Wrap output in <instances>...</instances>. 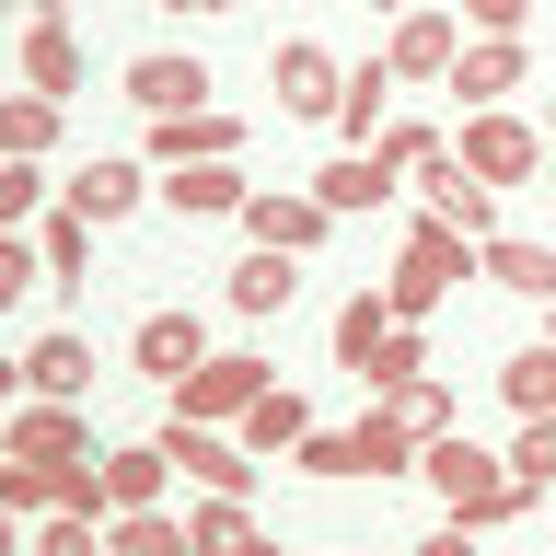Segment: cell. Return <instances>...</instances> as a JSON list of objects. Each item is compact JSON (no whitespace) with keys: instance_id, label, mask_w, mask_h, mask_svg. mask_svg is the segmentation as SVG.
Here are the masks:
<instances>
[{"instance_id":"ac0fdd59","label":"cell","mask_w":556,"mask_h":556,"mask_svg":"<svg viewBox=\"0 0 556 556\" xmlns=\"http://www.w3.org/2000/svg\"><path fill=\"white\" fill-rule=\"evenodd\" d=\"M243 163H186V174H163V208L174 220H243Z\"/></svg>"},{"instance_id":"8fae6325","label":"cell","mask_w":556,"mask_h":556,"mask_svg":"<svg viewBox=\"0 0 556 556\" xmlns=\"http://www.w3.org/2000/svg\"><path fill=\"white\" fill-rule=\"evenodd\" d=\"M267 81H278V116H337L348 104V70L313 47V35H290V47H267Z\"/></svg>"},{"instance_id":"d4e9b609","label":"cell","mask_w":556,"mask_h":556,"mask_svg":"<svg viewBox=\"0 0 556 556\" xmlns=\"http://www.w3.org/2000/svg\"><path fill=\"white\" fill-rule=\"evenodd\" d=\"M486 278H498L510 302H556V243H533V232H498V243H486Z\"/></svg>"},{"instance_id":"603a6c76","label":"cell","mask_w":556,"mask_h":556,"mask_svg":"<svg viewBox=\"0 0 556 556\" xmlns=\"http://www.w3.org/2000/svg\"><path fill=\"white\" fill-rule=\"evenodd\" d=\"M348 441H359V476H417V452H429V441H417V429H406V417H394V406H382V394H371V406H359V429H348Z\"/></svg>"},{"instance_id":"b9f144b4","label":"cell","mask_w":556,"mask_h":556,"mask_svg":"<svg viewBox=\"0 0 556 556\" xmlns=\"http://www.w3.org/2000/svg\"><path fill=\"white\" fill-rule=\"evenodd\" d=\"M24 24H70V0H24Z\"/></svg>"},{"instance_id":"8992f818","label":"cell","mask_w":556,"mask_h":556,"mask_svg":"<svg viewBox=\"0 0 556 556\" xmlns=\"http://www.w3.org/2000/svg\"><path fill=\"white\" fill-rule=\"evenodd\" d=\"M382 59H394V81H452V59H464V24H452L441 0H406V12L382 24Z\"/></svg>"},{"instance_id":"2e32d148","label":"cell","mask_w":556,"mask_h":556,"mask_svg":"<svg viewBox=\"0 0 556 556\" xmlns=\"http://www.w3.org/2000/svg\"><path fill=\"white\" fill-rule=\"evenodd\" d=\"M220 302H232L243 325H267V313H290V302H302V255H267V243H255V255H243V267L220 278Z\"/></svg>"},{"instance_id":"9a60e30c","label":"cell","mask_w":556,"mask_h":556,"mask_svg":"<svg viewBox=\"0 0 556 556\" xmlns=\"http://www.w3.org/2000/svg\"><path fill=\"white\" fill-rule=\"evenodd\" d=\"M208 93H220L208 59H128V104H139V116H198Z\"/></svg>"},{"instance_id":"30bf717a","label":"cell","mask_w":556,"mask_h":556,"mask_svg":"<svg viewBox=\"0 0 556 556\" xmlns=\"http://www.w3.org/2000/svg\"><path fill=\"white\" fill-rule=\"evenodd\" d=\"M521 81H533V47H521V35H476V47L452 59L441 93H464V116H486V104H510Z\"/></svg>"},{"instance_id":"484cf974","label":"cell","mask_w":556,"mask_h":556,"mask_svg":"<svg viewBox=\"0 0 556 556\" xmlns=\"http://www.w3.org/2000/svg\"><path fill=\"white\" fill-rule=\"evenodd\" d=\"M498 406L510 417H556V337H533V348L498 359Z\"/></svg>"},{"instance_id":"d6986e66","label":"cell","mask_w":556,"mask_h":556,"mask_svg":"<svg viewBox=\"0 0 556 556\" xmlns=\"http://www.w3.org/2000/svg\"><path fill=\"white\" fill-rule=\"evenodd\" d=\"M12 382H24V394H47V406H81V394H93V348H81V337H35Z\"/></svg>"},{"instance_id":"e0dca14e","label":"cell","mask_w":556,"mask_h":556,"mask_svg":"<svg viewBox=\"0 0 556 556\" xmlns=\"http://www.w3.org/2000/svg\"><path fill=\"white\" fill-rule=\"evenodd\" d=\"M394 174L406 163H382V151H337V163L313 174V198L337 208V220H359V208H394Z\"/></svg>"},{"instance_id":"4fadbf2b","label":"cell","mask_w":556,"mask_h":556,"mask_svg":"<svg viewBox=\"0 0 556 556\" xmlns=\"http://www.w3.org/2000/svg\"><path fill=\"white\" fill-rule=\"evenodd\" d=\"M128 359H139L151 382H186V371H208V325H198V302H174V313H139Z\"/></svg>"},{"instance_id":"ba28073f","label":"cell","mask_w":556,"mask_h":556,"mask_svg":"<svg viewBox=\"0 0 556 556\" xmlns=\"http://www.w3.org/2000/svg\"><path fill=\"white\" fill-rule=\"evenodd\" d=\"M243 232L267 243V255H313V243L337 232V208L313 198V186H255V198H243Z\"/></svg>"},{"instance_id":"4316f807","label":"cell","mask_w":556,"mask_h":556,"mask_svg":"<svg viewBox=\"0 0 556 556\" xmlns=\"http://www.w3.org/2000/svg\"><path fill=\"white\" fill-rule=\"evenodd\" d=\"M382 337H394V302H382V290H348L337 302V371H371Z\"/></svg>"},{"instance_id":"e575fe53","label":"cell","mask_w":556,"mask_h":556,"mask_svg":"<svg viewBox=\"0 0 556 556\" xmlns=\"http://www.w3.org/2000/svg\"><path fill=\"white\" fill-rule=\"evenodd\" d=\"M24 556H104V521H81V510H47Z\"/></svg>"},{"instance_id":"44dd1931","label":"cell","mask_w":556,"mask_h":556,"mask_svg":"<svg viewBox=\"0 0 556 556\" xmlns=\"http://www.w3.org/2000/svg\"><path fill=\"white\" fill-rule=\"evenodd\" d=\"M394 93H406V81H394V59H382V47H371V59L348 70V104H337V139H348V151H371V139L394 128V116H382V104H394Z\"/></svg>"},{"instance_id":"ffe728a7","label":"cell","mask_w":556,"mask_h":556,"mask_svg":"<svg viewBox=\"0 0 556 556\" xmlns=\"http://www.w3.org/2000/svg\"><path fill=\"white\" fill-rule=\"evenodd\" d=\"M232 441L255 452V464H290V452L313 441V406L290 394V382H278V394H255V406H243V429H232Z\"/></svg>"},{"instance_id":"f1b7e54d","label":"cell","mask_w":556,"mask_h":556,"mask_svg":"<svg viewBox=\"0 0 556 556\" xmlns=\"http://www.w3.org/2000/svg\"><path fill=\"white\" fill-rule=\"evenodd\" d=\"M186 533H198V556H243V545H267V533H255V498H198V510H186Z\"/></svg>"},{"instance_id":"3957f363","label":"cell","mask_w":556,"mask_h":556,"mask_svg":"<svg viewBox=\"0 0 556 556\" xmlns=\"http://www.w3.org/2000/svg\"><path fill=\"white\" fill-rule=\"evenodd\" d=\"M452 163L476 174V186H533V174H545V128H533V116H510V104H486V116H464Z\"/></svg>"},{"instance_id":"f35d334b","label":"cell","mask_w":556,"mask_h":556,"mask_svg":"<svg viewBox=\"0 0 556 556\" xmlns=\"http://www.w3.org/2000/svg\"><path fill=\"white\" fill-rule=\"evenodd\" d=\"M35 278H47V243H0V302H24Z\"/></svg>"},{"instance_id":"1f68e13d","label":"cell","mask_w":556,"mask_h":556,"mask_svg":"<svg viewBox=\"0 0 556 556\" xmlns=\"http://www.w3.org/2000/svg\"><path fill=\"white\" fill-rule=\"evenodd\" d=\"M47 139H59V104H47V93H12V104H0V163H35Z\"/></svg>"},{"instance_id":"7dc6e473","label":"cell","mask_w":556,"mask_h":556,"mask_svg":"<svg viewBox=\"0 0 556 556\" xmlns=\"http://www.w3.org/2000/svg\"><path fill=\"white\" fill-rule=\"evenodd\" d=\"M545 337H556V302H545Z\"/></svg>"},{"instance_id":"d590c367","label":"cell","mask_w":556,"mask_h":556,"mask_svg":"<svg viewBox=\"0 0 556 556\" xmlns=\"http://www.w3.org/2000/svg\"><path fill=\"white\" fill-rule=\"evenodd\" d=\"M290 464H302V476H325V486H348V476H359V441H348V429H313Z\"/></svg>"},{"instance_id":"f546056e","label":"cell","mask_w":556,"mask_h":556,"mask_svg":"<svg viewBox=\"0 0 556 556\" xmlns=\"http://www.w3.org/2000/svg\"><path fill=\"white\" fill-rule=\"evenodd\" d=\"M382 406L406 417L417 441H452V429H464V394H452V382H441V371H429V382H406V394H382Z\"/></svg>"},{"instance_id":"52a82bcc","label":"cell","mask_w":556,"mask_h":556,"mask_svg":"<svg viewBox=\"0 0 556 556\" xmlns=\"http://www.w3.org/2000/svg\"><path fill=\"white\" fill-rule=\"evenodd\" d=\"M151 174H186V163H243V116H220V104H198V116H151Z\"/></svg>"},{"instance_id":"f6af8a7d","label":"cell","mask_w":556,"mask_h":556,"mask_svg":"<svg viewBox=\"0 0 556 556\" xmlns=\"http://www.w3.org/2000/svg\"><path fill=\"white\" fill-rule=\"evenodd\" d=\"M243 556H278V533H267V545H243Z\"/></svg>"},{"instance_id":"7a4b0ae2","label":"cell","mask_w":556,"mask_h":556,"mask_svg":"<svg viewBox=\"0 0 556 556\" xmlns=\"http://www.w3.org/2000/svg\"><path fill=\"white\" fill-rule=\"evenodd\" d=\"M452 278H486V243L417 208V220H406V255H394V278H382V302H394V325H429V313L452 302Z\"/></svg>"},{"instance_id":"6da1fadb","label":"cell","mask_w":556,"mask_h":556,"mask_svg":"<svg viewBox=\"0 0 556 556\" xmlns=\"http://www.w3.org/2000/svg\"><path fill=\"white\" fill-rule=\"evenodd\" d=\"M417 476H429V498H441V521H476V533H498V521H521L533 498L510 486V452H486L476 429H452V441L417 452Z\"/></svg>"},{"instance_id":"cb8c5ba5","label":"cell","mask_w":556,"mask_h":556,"mask_svg":"<svg viewBox=\"0 0 556 556\" xmlns=\"http://www.w3.org/2000/svg\"><path fill=\"white\" fill-rule=\"evenodd\" d=\"M24 93H47V104L81 93V35L70 24H24Z\"/></svg>"},{"instance_id":"83f0119b","label":"cell","mask_w":556,"mask_h":556,"mask_svg":"<svg viewBox=\"0 0 556 556\" xmlns=\"http://www.w3.org/2000/svg\"><path fill=\"white\" fill-rule=\"evenodd\" d=\"M406 382H429V325H394V337L371 348V371H359V394H406Z\"/></svg>"},{"instance_id":"9c48e42d","label":"cell","mask_w":556,"mask_h":556,"mask_svg":"<svg viewBox=\"0 0 556 556\" xmlns=\"http://www.w3.org/2000/svg\"><path fill=\"white\" fill-rule=\"evenodd\" d=\"M417 198H429V220H452V232H476V243H498V186H476V174L452 163V139L417 163Z\"/></svg>"},{"instance_id":"5bb4252c","label":"cell","mask_w":556,"mask_h":556,"mask_svg":"<svg viewBox=\"0 0 556 556\" xmlns=\"http://www.w3.org/2000/svg\"><path fill=\"white\" fill-rule=\"evenodd\" d=\"M12 464H93V417L24 394V417H12Z\"/></svg>"},{"instance_id":"74e56055","label":"cell","mask_w":556,"mask_h":556,"mask_svg":"<svg viewBox=\"0 0 556 556\" xmlns=\"http://www.w3.org/2000/svg\"><path fill=\"white\" fill-rule=\"evenodd\" d=\"M35 208H47V174H35V163H0V220H35Z\"/></svg>"},{"instance_id":"836d02e7","label":"cell","mask_w":556,"mask_h":556,"mask_svg":"<svg viewBox=\"0 0 556 556\" xmlns=\"http://www.w3.org/2000/svg\"><path fill=\"white\" fill-rule=\"evenodd\" d=\"M35 243H47V278H93V220H81V208L35 220Z\"/></svg>"},{"instance_id":"8d00e7d4","label":"cell","mask_w":556,"mask_h":556,"mask_svg":"<svg viewBox=\"0 0 556 556\" xmlns=\"http://www.w3.org/2000/svg\"><path fill=\"white\" fill-rule=\"evenodd\" d=\"M371 151H382V163H406V174H417V163H429V151H441V128H429V116H394V128H382Z\"/></svg>"},{"instance_id":"5b68a950","label":"cell","mask_w":556,"mask_h":556,"mask_svg":"<svg viewBox=\"0 0 556 556\" xmlns=\"http://www.w3.org/2000/svg\"><path fill=\"white\" fill-rule=\"evenodd\" d=\"M163 452H174V476H198V498H255V452L232 441V429H208V417H163Z\"/></svg>"},{"instance_id":"ab89813d","label":"cell","mask_w":556,"mask_h":556,"mask_svg":"<svg viewBox=\"0 0 556 556\" xmlns=\"http://www.w3.org/2000/svg\"><path fill=\"white\" fill-rule=\"evenodd\" d=\"M464 24H476V35H521V24H533V0H464Z\"/></svg>"},{"instance_id":"ee69618b","label":"cell","mask_w":556,"mask_h":556,"mask_svg":"<svg viewBox=\"0 0 556 556\" xmlns=\"http://www.w3.org/2000/svg\"><path fill=\"white\" fill-rule=\"evenodd\" d=\"M186 12H232V0H186Z\"/></svg>"},{"instance_id":"7c38bea8","label":"cell","mask_w":556,"mask_h":556,"mask_svg":"<svg viewBox=\"0 0 556 556\" xmlns=\"http://www.w3.org/2000/svg\"><path fill=\"white\" fill-rule=\"evenodd\" d=\"M139 198H163V174H151V163H116V151H93V163L59 186V208H81L93 232H104V220H128Z\"/></svg>"},{"instance_id":"60d3db41","label":"cell","mask_w":556,"mask_h":556,"mask_svg":"<svg viewBox=\"0 0 556 556\" xmlns=\"http://www.w3.org/2000/svg\"><path fill=\"white\" fill-rule=\"evenodd\" d=\"M406 556H476V521H441V533H417Z\"/></svg>"},{"instance_id":"d6a6232c","label":"cell","mask_w":556,"mask_h":556,"mask_svg":"<svg viewBox=\"0 0 556 556\" xmlns=\"http://www.w3.org/2000/svg\"><path fill=\"white\" fill-rule=\"evenodd\" d=\"M510 486H521V498H556V417H521V441H510Z\"/></svg>"},{"instance_id":"277c9868","label":"cell","mask_w":556,"mask_h":556,"mask_svg":"<svg viewBox=\"0 0 556 556\" xmlns=\"http://www.w3.org/2000/svg\"><path fill=\"white\" fill-rule=\"evenodd\" d=\"M255 394H278V371L255 359V348H208V371L174 382V417H208V429H243V406Z\"/></svg>"},{"instance_id":"7402d4cb","label":"cell","mask_w":556,"mask_h":556,"mask_svg":"<svg viewBox=\"0 0 556 556\" xmlns=\"http://www.w3.org/2000/svg\"><path fill=\"white\" fill-rule=\"evenodd\" d=\"M163 486H174V452L163 441H116V452H104V498H116V510H163Z\"/></svg>"},{"instance_id":"4dcf8cb0","label":"cell","mask_w":556,"mask_h":556,"mask_svg":"<svg viewBox=\"0 0 556 556\" xmlns=\"http://www.w3.org/2000/svg\"><path fill=\"white\" fill-rule=\"evenodd\" d=\"M174 545H198L174 510H116L104 521V556H174Z\"/></svg>"},{"instance_id":"7bdbcfd3","label":"cell","mask_w":556,"mask_h":556,"mask_svg":"<svg viewBox=\"0 0 556 556\" xmlns=\"http://www.w3.org/2000/svg\"><path fill=\"white\" fill-rule=\"evenodd\" d=\"M359 12H382V24H394V12H406V0H359Z\"/></svg>"},{"instance_id":"c3c4849f","label":"cell","mask_w":556,"mask_h":556,"mask_svg":"<svg viewBox=\"0 0 556 556\" xmlns=\"http://www.w3.org/2000/svg\"><path fill=\"white\" fill-rule=\"evenodd\" d=\"M545 116H556V93H545Z\"/></svg>"},{"instance_id":"bcb514c9","label":"cell","mask_w":556,"mask_h":556,"mask_svg":"<svg viewBox=\"0 0 556 556\" xmlns=\"http://www.w3.org/2000/svg\"><path fill=\"white\" fill-rule=\"evenodd\" d=\"M151 12H186V0H151Z\"/></svg>"}]
</instances>
